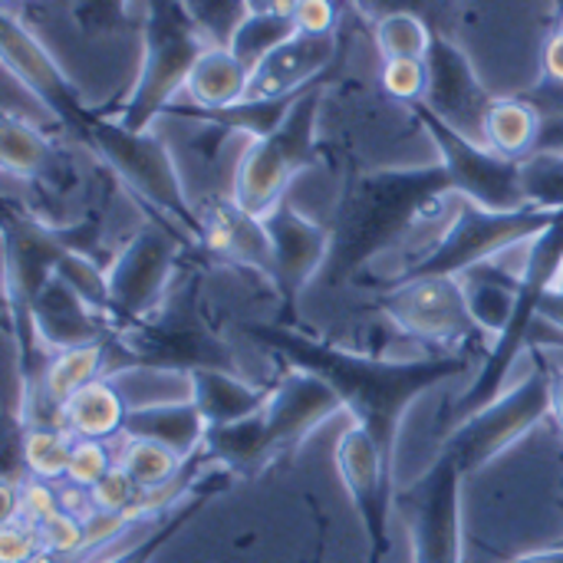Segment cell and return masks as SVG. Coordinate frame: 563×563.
<instances>
[{"label":"cell","instance_id":"cell-1","mask_svg":"<svg viewBox=\"0 0 563 563\" xmlns=\"http://www.w3.org/2000/svg\"><path fill=\"white\" fill-rule=\"evenodd\" d=\"M247 333L271 353H277L294 369H303L323 379L343 402V409L360 422L379 445L383 459L396 472V435L406 409L442 379H452L468 369V356H435V360H376L360 356L330 343H320L300 330L254 323Z\"/></svg>","mask_w":563,"mask_h":563},{"label":"cell","instance_id":"cell-2","mask_svg":"<svg viewBox=\"0 0 563 563\" xmlns=\"http://www.w3.org/2000/svg\"><path fill=\"white\" fill-rule=\"evenodd\" d=\"M449 195L455 191L442 165L373 172L353 181L340 201V214L330 231L333 244L320 274L323 284L336 287L353 280L366 261L393 247L422 211L445 201Z\"/></svg>","mask_w":563,"mask_h":563},{"label":"cell","instance_id":"cell-3","mask_svg":"<svg viewBox=\"0 0 563 563\" xmlns=\"http://www.w3.org/2000/svg\"><path fill=\"white\" fill-rule=\"evenodd\" d=\"M142 36L145 56L135 89L119 109L115 122L132 132H148L158 115H165L185 92L188 76L201 53L214 46L181 0H142Z\"/></svg>","mask_w":563,"mask_h":563},{"label":"cell","instance_id":"cell-4","mask_svg":"<svg viewBox=\"0 0 563 563\" xmlns=\"http://www.w3.org/2000/svg\"><path fill=\"white\" fill-rule=\"evenodd\" d=\"M122 181L125 188L145 201L148 208L162 211L168 224H175V231L181 238H188L191 244L201 247V224H198V211L195 205L185 198V185L181 175L165 148V142L152 132H132L115 119H102L92 115L89 132L82 139Z\"/></svg>","mask_w":563,"mask_h":563},{"label":"cell","instance_id":"cell-5","mask_svg":"<svg viewBox=\"0 0 563 563\" xmlns=\"http://www.w3.org/2000/svg\"><path fill=\"white\" fill-rule=\"evenodd\" d=\"M323 99V79L310 86L287 119L261 139H251L238 168L231 198L254 218H267L287 195V185L310 165L320 162L317 148V112Z\"/></svg>","mask_w":563,"mask_h":563},{"label":"cell","instance_id":"cell-6","mask_svg":"<svg viewBox=\"0 0 563 563\" xmlns=\"http://www.w3.org/2000/svg\"><path fill=\"white\" fill-rule=\"evenodd\" d=\"M563 264V211L561 218L528 244L525 251V274H521V287H518V307H515V317L511 323L505 327V333L495 340V346L488 350L485 356V366L478 369L475 383L462 393V399L449 409V422L452 429L462 426L465 419H472L475 412H482L488 402H495L505 389V379L511 373V366L518 363L521 350H525V340L531 333V327L541 320L538 310H541V300L544 294L558 284V274H561Z\"/></svg>","mask_w":563,"mask_h":563},{"label":"cell","instance_id":"cell-7","mask_svg":"<svg viewBox=\"0 0 563 563\" xmlns=\"http://www.w3.org/2000/svg\"><path fill=\"white\" fill-rule=\"evenodd\" d=\"M558 218L561 211H548V208L485 211L472 201H462L452 228L439 238V244L399 277H462L495 257H505L531 244Z\"/></svg>","mask_w":563,"mask_h":563},{"label":"cell","instance_id":"cell-8","mask_svg":"<svg viewBox=\"0 0 563 563\" xmlns=\"http://www.w3.org/2000/svg\"><path fill=\"white\" fill-rule=\"evenodd\" d=\"M109 346L125 353L132 366H162V369H224L238 376L234 353L205 330L201 317L195 313V284L188 290H175L155 317L119 330V340Z\"/></svg>","mask_w":563,"mask_h":563},{"label":"cell","instance_id":"cell-9","mask_svg":"<svg viewBox=\"0 0 563 563\" xmlns=\"http://www.w3.org/2000/svg\"><path fill=\"white\" fill-rule=\"evenodd\" d=\"M416 119L429 132V139L439 148L442 168L452 181V191L462 201H472L485 211H525L534 208L525 195V175L521 162L498 155L485 142H475L452 129L445 119H439L426 102L412 106Z\"/></svg>","mask_w":563,"mask_h":563},{"label":"cell","instance_id":"cell-10","mask_svg":"<svg viewBox=\"0 0 563 563\" xmlns=\"http://www.w3.org/2000/svg\"><path fill=\"white\" fill-rule=\"evenodd\" d=\"M544 416H551V369L538 366L531 376L505 389L482 412L455 426L442 452H449L465 475L478 472L501 452H508L521 435H528Z\"/></svg>","mask_w":563,"mask_h":563},{"label":"cell","instance_id":"cell-11","mask_svg":"<svg viewBox=\"0 0 563 563\" xmlns=\"http://www.w3.org/2000/svg\"><path fill=\"white\" fill-rule=\"evenodd\" d=\"M181 234L168 231V224H145L135 231V238L109 261L106 284H109V303L112 320H119V330L142 323L158 313V307L168 300V284L175 277Z\"/></svg>","mask_w":563,"mask_h":563},{"label":"cell","instance_id":"cell-12","mask_svg":"<svg viewBox=\"0 0 563 563\" xmlns=\"http://www.w3.org/2000/svg\"><path fill=\"white\" fill-rule=\"evenodd\" d=\"M376 307L402 333L422 343L462 346L482 333L472 317L462 277H396L386 290H379Z\"/></svg>","mask_w":563,"mask_h":563},{"label":"cell","instance_id":"cell-13","mask_svg":"<svg viewBox=\"0 0 563 563\" xmlns=\"http://www.w3.org/2000/svg\"><path fill=\"white\" fill-rule=\"evenodd\" d=\"M0 49L7 73L49 112L56 115L73 135L86 139L89 122L96 112H89L79 99V89L66 79L59 63L49 56V49L30 33V26L16 13L0 16Z\"/></svg>","mask_w":563,"mask_h":563},{"label":"cell","instance_id":"cell-14","mask_svg":"<svg viewBox=\"0 0 563 563\" xmlns=\"http://www.w3.org/2000/svg\"><path fill=\"white\" fill-rule=\"evenodd\" d=\"M462 475L459 462L442 452L406 495L416 563H462Z\"/></svg>","mask_w":563,"mask_h":563},{"label":"cell","instance_id":"cell-15","mask_svg":"<svg viewBox=\"0 0 563 563\" xmlns=\"http://www.w3.org/2000/svg\"><path fill=\"white\" fill-rule=\"evenodd\" d=\"M336 468L369 534V563H383L389 554V508L396 472L360 422H350V429L340 435Z\"/></svg>","mask_w":563,"mask_h":563},{"label":"cell","instance_id":"cell-16","mask_svg":"<svg viewBox=\"0 0 563 563\" xmlns=\"http://www.w3.org/2000/svg\"><path fill=\"white\" fill-rule=\"evenodd\" d=\"M426 63H429V92L422 102L439 119H445L452 129H459L462 135L478 139L495 99L478 82L468 56L449 36L435 33V43H432Z\"/></svg>","mask_w":563,"mask_h":563},{"label":"cell","instance_id":"cell-17","mask_svg":"<svg viewBox=\"0 0 563 563\" xmlns=\"http://www.w3.org/2000/svg\"><path fill=\"white\" fill-rule=\"evenodd\" d=\"M340 409H343L340 396L323 379H317L303 369L284 376L280 386L271 389L267 406L261 409L271 459L294 452L320 422H327Z\"/></svg>","mask_w":563,"mask_h":563},{"label":"cell","instance_id":"cell-18","mask_svg":"<svg viewBox=\"0 0 563 563\" xmlns=\"http://www.w3.org/2000/svg\"><path fill=\"white\" fill-rule=\"evenodd\" d=\"M195 211H198V224H201V247L211 257L257 271L277 287L274 247H271V238H267V228L261 218L247 214L231 195H211Z\"/></svg>","mask_w":563,"mask_h":563},{"label":"cell","instance_id":"cell-19","mask_svg":"<svg viewBox=\"0 0 563 563\" xmlns=\"http://www.w3.org/2000/svg\"><path fill=\"white\" fill-rule=\"evenodd\" d=\"M336 53H340V33L336 36L294 33L287 43H280L274 53H267L251 69L247 99L251 102H271V99H287V96L307 92L310 86H317L327 76Z\"/></svg>","mask_w":563,"mask_h":563},{"label":"cell","instance_id":"cell-20","mask_svg":"<svg viewBox=\"0 0 563 563\" xmlns=\"http://www.w3.org/2000/svg\"><path fill=\"white\" fill-rule=\"evenodd\" d=\"M274 247V264H277V290L284 297H297L313 277L323 274L333 234L303 218L294 205L280 201L267 218H261Z\"/></svg>","mask_w":563,"mask_h":563},{"label":"cell","instance_id":"cell-21","mask_svg":"<svg viewBox=\"0 0 563 563\" xmlns=\"http://www.w3.org/2000/svg\"><path fill=\"white\" fill-rule=\"evenodd\" d=\"M26 313H30V333L46 346L49 356L69 346L106 340V327L99 323L102 317L92 313L59 277H49L43 284V290L33 297Z\"/></svg>","mask_w":563,"mask_h":563},{"label":"cell","instance_id":"cell-22","mask_svg":"<svg viewBox=\"0 0 563 563\" xmlns=\"http://www.w3.org/2000/svg\"><path fill=\"white\" fill-rule=\"evenodd\" d=\"M129 399L122 396V389L102 376L96 383H89L86 389H79L59 412L63 429L73 439H92V442H119L125 435V422H129Z\"/></svg>","mask_w":563,"mask_h":563},{"label":"cell","instance_id":"cell-23","mask_svg":"<svg viewBox=\"0 0 563 563\" xmlns=\"http://www.w3.org/2000/svg\"><path fill=\"white\" fill-rule=\"evenodd\" d=\"M208 422L195 399L185 402H158V406H142L129 412L125 435L129 439H152L168 449H175L181 459H195L205 442H208Z\"/></svg>","mask_w":563,"mask_h":563},{"label":"cell","instance_id":"cell-24","mask_svg":"<svg viewBox=\"0 0 563 563\" xmlns=\"http://www.w3.org/2000/svg\"><path fill=\"white\" fill-rule=\"evenodd\" d=\"M251 89V66H244L231 46H208L201 59L195 63L185 96L188 106L205 112H221L231 106H241Z\"/></svg>","mask_w":563,"mask_h":563},{"label":"cell","instance_id":"cell-25","mask_svg":"<svg viewBox=\"0 0 563 563\" xmlns=\"http://www.w3.org/2000/svg\"><path fill=\"white\" fill-rule=\"evenodd\" d=\"M191 399L201 409L205 422L218 429L257 416L267 406L271 389H257L224 369H191Z\"/></svg>","mask_w":563,"mask_h":563},{"label":"cell","instance_id":"cell-26","mask_svg":"<svg viewBox=\"0 0 563 563\" xmlns=\"http://www.w3.org/2000/svg\"><path fill=\"white\" fill-rule=\"evenodd\" d=\"M541 129H544V112L531 99L505 96V99L492 102V109L485 115L482 142L505 158L525 162L528 155L538 152Z\"/></svg>","mask_w":563,"mask_h":563},{"label":"cell","instance_id":"cell-27","mask_svg":"<svg viewBox=\"0 0 563 563\" xmlns=\"http://www.w3.org/2000/svg\"><path fill=\"white\" fill-rule=\"evenodd\" d=\"M76 439L63 426H26L16 439V459L23 468V478L63 485L69 472Z\"/></svg>","mask_w":563,"mask_h":563},{"label":"cell","instance_id":"cell-28","mask_svg":"<svg viewBox=\"0 0 563 563\" xmlns=\"http://www.w3.org/2000/svg\"><path fill=\"white\" fill-rule=\"evenodd\" d=\"M119 468H125V475L148 495V492H165L172 488L191 459H181L175 449L162 445V442H152V439H129L122 435L119 439Z\"/></svg>","mask_w":563,"mask_h":563},{"label":"cell","instance_id":"cell-29","mask_svg":"<svg viewBox=\"0 0 563 563\" xmlns=\"http://www.w3.org/2000/svg\"><path fill=\"white\" fill-rule=\"evenodd\" d=\"M0 162H3L7 175L36 178V175L49 172L53 145L33 122L3 112V122H0Z\"/></svg>","mask_w":563,"mask_h":563},{"label":"cell","instance_id":"cell-30","mask_svg":"<svg viewBox=\"0 0 563 563\" xmlns=\"http://www.w3.org/2000/svg\"><path fill=\"white\" fill-rule=\"evenodd\" d=\"M228 478H231L228 468H221V465L211 468L208 478H205V482H201V485H198V488H195V492H191V495H188V498H185V501H181V505H178V508H175V511H172V515H168L142 544H135L132 551H125V554H119V558H112V561L106 563H152V558H155V554H158V551H162V548H165V544H168V541H172V538H175V534H178V531H181L208 501H211V495H218V492L228 485Z\"/></svg>","mask_w":563,"mask_h":563},{"label":"cell","instance_id":"cell-31","mask_svg":"<svg viewBox=\"0 0 563 563\" xmlns=\"http://www.w3.org/2000/svg\"><path fill=\"white\" fill-rule=\"evenodd\" d=\"M373 36H376V49L383 63L386 59H426L435 43V30L416 10H399V13L376 20Z\"/></svg>","mask_w":563,"mask_h":563},{"label":"cell","instance_id":"cell-32","mask_svg":"<svg viewBox=\"0 0 563 563\" xmlns=\"http://www.w3.org/2000/svg\"><path fill=\"white\" fill-rule=\"evenodd\" d=\"M294 33H297L294 16H280V13H244V20L238 23V30L228 40V46H231V53L244 66L254 69L267 53H274L280 43H287Z\"/></svg>","mask_w":563,"mask_h":563},{"label":"cell","instance_id":"cell-33","mask_svg":"<svg viewBox=\"0 0 563 563\" xmlns=\"http://www.w3.org/2000/svg\"><path fill=\"white\" fill-rule=\"evenodd\" d=\"M53 277H59L92 313H99L102 320H112V303H109V284H106V267H99L89 254L79 251H63V257L56 261Z\"/></svg>","mask_w":563,"mask_h":563},{"label":"cell","instance_id":"cell-34","mask_svg":"<svg viewBox=\"0 0 563 563\" xmlns=\"http://www.w3.org/2000/svg\"><path fill=\"white\" fill-rule=\"evenodd\" d=\"M525 195L534 208L563 211V152H534L521 162Z\"/></svg>","mask_w":563,"mask_h":563},{"label":"cell","instance_id":"cell-35","mask_svg":"<svg viewBox=\"0 0 563 563\" xmlns=\"http://www.w3.org/2000/svg\"><path fill=\"white\" fill-rule=\"evenodd\" d=\"M119 455L112 449V442H92V439H76L73 445V459H69V472L63 485L92 492L112 468H115Z\"/></svg>","mask_w":563,"mask_h":563},{"label":"cell","instance_id":"cell-36","mask_svg":"<svg viewBox=\"0 0 563 563\" xmlns=\"http://www.w3.org/2000/svg\"><path fill=\"white\" fill-rule=\"evenodd\" d=\"M181 3L214 46H228L231 33L244 20V0H181Z\"/></svg>","mask_w":563,"mask_h":563},{"label":"cell","instance_id":"cell-37","mask_svg":"<svg viewBox=\"0 0 563 563\" xmlns=\"http://www.w3.org/2000/svg\"><path fill=\"white\" fill-rule=\"evenodd\" d=\"M379 79L393 99L416 106L429 92V63L426 59H386Z\"/></svg>","mask_w":563,"mask_h":563},{"label":"cell","instance_id":"cell-38","mask_svg":"<svg viewBox=\"0 0 563 563\" xmlns=\"http://www.w3.org/2000/svg\"><path fill=\"white\" fill-rule=\"evenodd\" d=\"M69 10L76 26L89 36L115 33L129 23V0H73Z\"/></svg>","mask_w":563,"mask_h":563},{"label":"cell","instance_id":"cell-39","mask_svg":"<svg viewBox=\"0 0 563 563\" xmlns=\"http://www.w3.org/2000/svg\"><path fill=\"white\" fill-rule=\"evenodd\" d=\"M40 538H43V551L53 554V558H73V554H82L86 551V538H89V528L82 518L69 515V511H59L53 515L49 521L40 525Z\"/></svg>","mask_w":563,"mask_h":563},{"label":"cell","instance_id":"cell-40","mask_svg":"<svg viewBox=\"0 0 563 563\" xmlns=\"http://www.w3.org/2000/svg\"><path fill=\"white\" fill-rule=\"evenodd\" d=\"M43 551V538L40 528L16 518V521H3L0 525V563H40Z\"/></svg>","mask_w":563,"mask_h":563},{"label":"cell","instance_id":"cell-41","mask_svg":"<svg viewBox=\"0 0 563 563\" xmlns=\"http://www.w3.org/2000/svg\"><path fill=\"white\" fill-rule=\"evenodd\" d=\"M63 511V498H59V485L49 482H36V478H23L20 482V518L30 525H43L53 515Z\"/></svg>","mask_w":563,"mask_h":563},{"label":"cell","instance_id":"cell-42","mask_svg":"<svg viewBox=\"0 0 563 563\" xmlns=\"http://www.w3.org/2000/svg\"><path fill=\"white\" fill-rule=\"evenodd\" d=\"M294 26L307 36H336L340 13L333 0H297L294 7Z\"/></svg>","mask_w":563,"mask_h":563},{"label":"cell","instance_id":"cell-43","mask_svg":"<svg viewBox=\"0 0 563 563\" xmlns=\"http://www.w3.org/2000/svg\"><path fill=\"white\" fill-rule=\"evenodd\" d=\"M541 69H544V79H548L551 86H561L563 89V26L561 30H554V33L544 40Z\"/></svg>","mask_w":563,"mask_h":563},{"label":"cell","instance_id":"cell-44","mask_svg":"<svg viewBox=\"0 0 563 563\" xmlns=\"http://www.w3.org/2000/svg\"><path fill=\"white\" fill-rule=\"evenodd\" d=\"M538 152H563V109H558L554 115H544Z\"/></svg>","mask_w":563,"mask_h":563},{"label":"cell","instance_id":"cell-45","mask_svg":"<svg viewBox=\"0 0 563 563\" xmlns=\"http://www.w3.org/2000/svg\"><path fill=\"white\" fill-rule=\"evenodd\" d=\"M360 3H363L366 13H373L376 20H383V16L399 13V10H416V13H422V3H426V0H360Z\"/></svg>","mask_w":563,"mask_h":563},{"label":"cell","instance_id":"cell-46","mask_svg":"<svg viewBox=\"0 0 563 563\" xmlns=\"http://www.w3.org/2000/svg\"><path fill=\"white\" fill-rule=\"evenodd\" d=\"M538 317H541L544 323H551L554 330H563V294L561 290H554V287H551V290L544 294Z\"/></svg>","mask_w":563,"mask_h":563},{"label":"cell","instance_id":"cell-47","mask_svg":"<svg viewBox=\"0 0 563 563\" xmlns=\"http://www.w3.org/2000/svg\"><path fill=\"white\" fill-rule=\"evenodd\" d=\"M297 0H244V13H280L294 16Z\"/></svg>","mask_w":563,"mask_h":563},{"label":"cell","instance_id":"cell-48","mask_svg":"<svg viewBox=\"0 0 563 563\" xmlns=\"http://www.w3.org/2000/svg\"><path fill=\"white\" fill-rule=\"evenodd\" d=\"M551 416L563 429V369H551Z\"/></svg>","mask_w":563,"mask_h":563},{"label":"cell","instance_id":"cell-49","mask_svg":"<svg viewBox=\"0 0 563 563\" xmlns=\"http://www.w3.org/2000/svg\"><path fill=\"white\" fill-rule=\"evenodd\" d=\"M511 563H563V544L561 548H548V551H534V554H521Z\"/></svg>","mask_w":563,"mask_h":563},{"label":"cell","instance_id":"cell-50","mask_svg":"<svg viewBox=\"0 0 563 563\" xmlns=\"http://www.w3.org/2000/svg\"><path fill=\"white\" fill-rule=\"evenodd\" d=\"M20 3H26V0H3V13H16Z\"/></svg>","mask_w":563,"mask_h":563},{"label":"cell","instance_id":"cell-51","mask_svg":"<svg viewBox=\"0 0 563 563\" xmlns=\"http://www.w3.org/2000/svg\"><path fill=\"white\" fill-rule=\"evenodd\" d=\"M554 290H561L563 294V264H561V274H558V284H554Z\"/></svg>","mask_w":563,"mask_h":563}]
</instances>
